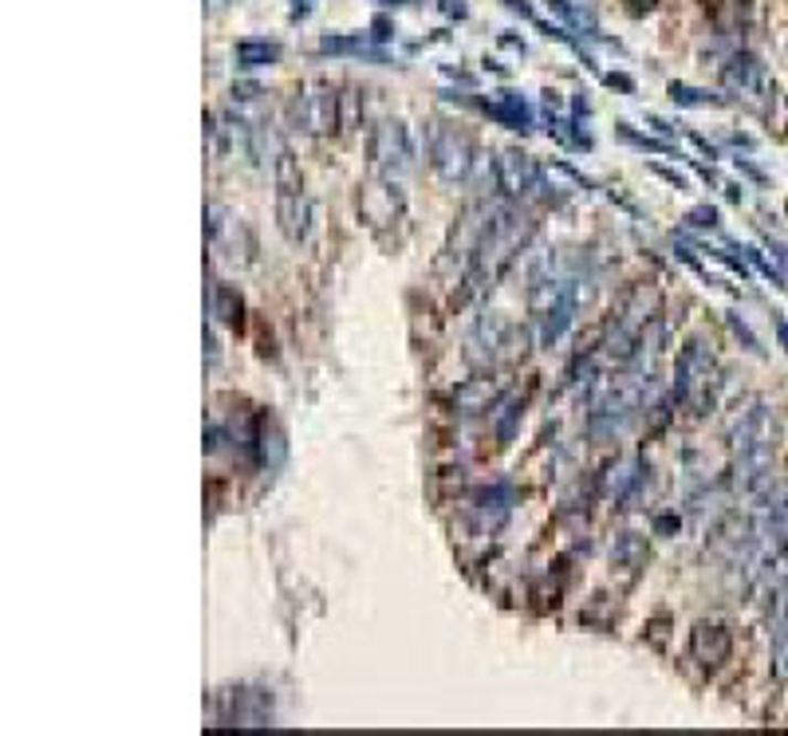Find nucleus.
I'll list each match as a JSON object with an SVG mask.
<instances>
[{
    "mask_svg": "<svg viewBox=\"0 0 788 736\" xmlns=\"http://www.w3.org/2000/svg\"><path fill=\"white\" fill-rule=\"evenodd\" d=\"M256 461H261L264 469H281L284 465V453H288V445H284V430L276 422H269V418H261L256 422Z\"/></svg>",
    "mask_w": 788,
    "mask_h": 736,
    "instance_id": "obj_18",
    "label": "nucleus"
},
{
    "mask_svg": "<svg viewBox=\"0 0 788 736\" xmlns=\"http://www.w3.org/2000/svg\"><path fill=\"white\" fill-rule=\"evenodd\" d=\"M281 60V44L276 40H237V63L253 72V67H269V63Z\"/></svg>",
    "mask_w": 788,
    "mask_h": 736,
    "instance_id": "obj_21",
    "label": "nucleus"
},
{
    "mask_svg": "<svg viewBox=\"0 0 788 736\" xmlns=\"http://www.w3.org/2000/svg\"><path fill=\"white\" fill-rule=\"evenodd\" d=\"M647 461L643 458H619L616 465L603 469V476H599V496L616 508V504H627L639 496V488H643L647 481Z\"/></svg>",
    "mask_w": 788,
    "mask_h": 736,
    "instance_id": "obj_12",
    "label": "nucleus"
},
{
    "mask_svg": "<svg viewBox=\"0 0 788 736\" xmlns=\"http://www.w3.org/2000/svg\"><path fill=\"white\" fill-rule=\"evenodd\" d=\"M442 9L450 12V17H465V0H442Z\"/></svg>",
    "mask_w": 788,
    "mask_h": 736,
    "instance_id": "obj_30",
    "label": "nucleus"
},
{
    "mask_svg": "<svg viewBox=\"0 0 788 736\" xmlns=\"http://www.w3.org/2000/svg\"><path fill=\"white\" fill-rule=\"evenodd\" d=\"M777 339H780V347L788 350V319H777Z\"/></svg>",
    "mask_w": 788,
    "mask_h": 736,
    "instance_id": "obj_34",
    "label": "nucleus"
},
{
    "mask_svg": "<svg viewBox=\"0 0 788 736\" xmlns=\"http://www.w3.org/2000/svg\"><path fill=\"white\" fill-rule=\"evenodd\" d=\"M272 181H276V225H281L284 241L300 244L312 225V201L304 193V174H300L296 154L288 146L272 158Z\"/></svg>",
    "mask_w": 788,
    "mask_h": 736,
    "instance_id": "obj_5",
    "label": "nucleus"
},
{
    "mask_svg": "<svg viewBox=\"0 0 788 736\" xmlns=\"http://www.w3.org/2000/svg\"><path fill=\"white\" fill-rule=\"evenodd\" d=\"M367 154H371L375 178L402 181L410 174V166H414V138H410V126L402 123V118H382V123H375Z\"/></svg>",
    "mask_w": 788,
    "mask_h": 736,
    "instance_id": "obj_9",
    "label": "nucleus"
},
{
    "mask_svg": "<svg viewBox=\"0 0 788 736\" xmlns=\"http://www.w3.org/2000/svg\"><path fill=\"white\" fill-rule=\"evenodd\" d=\"M493 181L501 186L508 201L517 206H544L553 201V189L548 186V174L536 166V158H528L525 150H501L497 162H493Z\"/></svg>",
    "mask_w": 788,
    "mask_h": 736,
    "instance_id": "obj_8",
    "label": "nucleus"
},
{
    "mask_svg": "<svg viewBox=\"0 0 788 736\" xmlns=\"http://www.w3.org/2000/svg\"><path fill=\"white\" fill-rule=\"evenodd\" d=\"M686 221H690V225H694V229H717V209H710V206L690 209Z\"/></svg>",
    "mask_w": 788,
    "mask_h": 736,
    "instance_id": "obj_26",
    "label": "nucleus"
},
{
    "mask_svg": "<svg viewBox=\"0 0 788 736\" xmlns=\"http://www.w3.org/2000/svg\"><path fill=\"white\" fill-rule=\"evenodd\" d=\"M654 174H659V178H666L671 181V186H679V189H686V178H682V174H674V170H666V166H651Z\"/></svg>",
    "mask_w": 788,
    "mask_h": 736,
    "instance_id": "obj_29",
    "label": "nucleus"
},
{
    "mask_svg": "<svg viewBox=\"0 0 788 736\" xmlns=\"http://www.w3.org/2000/svg\"><path fill=\"white\" fill-rule=\"evenodd\" d=\"M497 445H508L513 441V430L521 422V410H525V398H501L497 406Z\"/></svg>",
    "mask_w": 788,
    "mask_h": 736,
    "instance_id": "obj_23",
    "label": "nucleus"
},
{
    "mask_svg": "<svg viewBox=\"0 0 788 736\" xmlns=\"http://www.w3.org/2000/svg\"><path fill=\"white\" fill-rule=\"evenodd\" d=\"M395 32H390V24L387 20H375V40H390Z\"/></svg>",
    "mask_w": 788,
    "mask_h": 736,
    "instance_id": "obj_32",
    "label": "nucleus"
},
{
    "mask_svg": "<svg viewBox=\"0 0 788 736\" xmlns=\"http://www.w3.org/2000/svg\"><path fill=\"white\" fill-rule=\"evenodd\" d=\"M608 83L611 87H623V91H634V83L627 80V75H608Z\"/></svg>",
    "mask_w": 788,
    "mask_h": 736,
    "instance_id": "obj_33",
    "label": "nucleus"
},
{
    "mask_svg": "<svg viewBox=\"0 0 788 736\" xmlns=\"http://www.w3.org/2000/svg\"><path fill=\"white\" fill-rule=\"evenodd\" d=\"M722 83H725L729 95H745V99H749V95H761L765 83H769V75H765V63L757 60V55L742 52V55H734V60L725 63Z\"/></svg>",
    "mask_w": 788,
    "mask_h": 736,
    "instance_id": "obj_14",
    "label": "nucleus"
},
{
    "mask_svg": "<svg viewBox=\"0 0 788 736\" xmlns=\"http://www.w3.org/2000/svg\"><path fill=\"white\" fill-rule=\"evenodd\" d=\"M619 135H623L627 138V143H631V146H643V150H662V154H671V146H666V143H654V138H643V135H634V130H631V126H619Z\"/></svg>",
    "mask_w": 788,
    "mask_h": 736,
    "instance_id": "obj_27",
    "label": "nucleus"
},
{
    "mask_svg": "<svg viewBox=\"0 0 788 736\" xmlns=\"http://www.w3.org/2000/svg\"><path fill=\"white\" fill-rule=\"evenodd\" d=\"M536 233V221L517 206V201H501V206L490 209V221L481 229V241L473 249L470 264L462 272V284H465V296H481V292H490L508 269L517 261L525 244L533 241Z\"/></svg>",
    "mask_w": 788,
    "mask_h": 736,
    "instance_id": "obj_2",
    "label": "nucleus"
},
{
    "mask_svg": "<svg viewBox=\"0 0 788 736\" xmlns=\"http://www.w3.org/2000/svg\"><path fill=\"white\" fill-rule=\"evenodd\" d=\"M427 158L434 166V174L450 186H462V181H473V174L481 170V150L462 126L453 123H430L427 126Z\"/></svg>",
    "mask_w": 788,
    "mask_h": 736,
    "instance_id": "obj_6",
    "label": "nucleus"
},
{
    "mask_svg": "<svg viewBox=\"0 0 788 736\" xmlns=\"http://www.w3.org/2000/svg\"><path fill=\"white\" fill-rule=\"evenodd\" d=\"M209 312L229 327L245 324V299H241L233 284H209Z\"/></svg>",
    "mask_w": 788,
    "mask_h": 736,
    "instance_id": "obj_19",
    "label": "nucleus"
},
{
    "mask_svg": "<svg viewBox=\"0 0 788 736\" xmlns=\"http://www.w3.org/2000/svg\"><path fill=\"white\" fill-rule=\"evenodd\" d=\"M651 319H659V292L647 284L631 287L616 304V312L608 315V327H603V339H599V355L608 362L627 367L639 339H643V332L651 327Z\"/></svg>",
    "mask_w": 788,
    "mask_h": 736,
    "instance_id": "obj_4",
    "label": "nucleus"
},
{
    "mask_svg": "<svg viewBox=\"0 0 788 736\" xmlns=\"http://www.w3.org/2000/svg\"><path fill=\"white\" fill-rule=\"evenodd\" d=\"M773 674L788 685V622H773Z\"/></svg>",
    "mask_w": 788,
    "mask_h": 736,
    "instance_id": "obj_24",
    "label": "nucleus"
},
{
    "mask_svg": "<svg viewBox=\"0 0 788 736\" xmlns=\"http://www.w3.org/2000/svg\"><path fill=\"white\" fill-rule=\"evenodd\" d=\"M734 654V638L729 630L717 627V622H698L690 630V658L702 665V670H722Z\"/></svg>",
    "mask_w": 788,
    "mask_h": 736,
    "instance_id": "obj_13",
    "label": "nucleus"
},
{
    "mask_svg": "<svg viewBox=\"0 0 788 736\" xmlns=\"http://www.w3.org/2000/svg\"><path fill=\"white\" fill-rule=\"evenodd\" d=\"M288 123H292V130L312 135V138L336 130L339 126V91L324 80H312V83H304V87H296V95H292V103H288Z\"/></svg>",
    "mask_w": 788,
    "mask_h": 736,
    "instance_id": "obj_10",
    "label": "nucleus"
},
{
    "mask_svg": "<svg viewBox=\"0 0 788 736\" xmlns=\"http://www.w3.org/2000/svg\"><path fill=\"white\" fill-rule=\"evenodd\" d=\"M505 4H508V9H513V12H521V17H528V20H536V12H533V9H528V4H525V0H505Z\"/></svg>",
    "mask_w": 788,
    "mask_h": 736,
    "instance_id": "obj_31",
    "label": "nucleus"
},
{
    "mask_svg": "<svg viewBox=\"0 0 788 736\" xmlns=\"http://www.w3.org/2000/svg\"><path fill=\"white\" fill-rule=\"evenodd\" d=\"M671 99L679 103V107H710V103H722L714 91L690 87V83H671Z\"/></svg>",
    "mask_w": 788,
    "mask_h": 736,
    "instance_id": "obj_25",
    "label": "nucleus"
},
{
    "mask_svg": "<svg viewBox=\"0 0 788 736\" xmlns=\"http://www.w3.org/2000/svg\"><path fill=\"white\" fill-rule=\"evenodd\" d=\"M729 324H734L737 339H745V347H749L753 355H757V350H761V343H757V335H753L749 327H745V319H742V315H729Z\"/></svg>",
    "mask_w": 788,
    "mask_h": 736,
    "instance_id": "obj_28",
    "label": "nucleus"
},
{
    "mask_svg": "<svg viewBox=\"0 0 788 736\" xmlns=\"http://www.w3.org/2000/svg\"><path fill=\"white\" fill-rule=\"evenodd\" d=\"M643 567H647V539L639 532H619L611 539V571H619L627 583H634Z\"/></svg>",
    "mask_w": 788,
    "mask_h": 736,
    "instance_id": "obj_15",
    "label": "nucleus"
},
{
    "mask_svg": "<svg viewBox=\"0 0 788 736\" xmlns=\"http://www.w3.org/2000/svg\"><path fill=\"white\" fill-rule=\"evenodd\" d=\"M508 347H513V327H508V319L501 312H485L477 324H473L470 339H465V362H470L473 370H493L508 355Z\"/></svg>",
    "mask_w": 788,
    "mask_h": 736,
    "instance_id": "obj_11",
    "label": "nucleus"
},
{
    "mask_svg": "<svg viewBox=\"0 0 788 736\" xmlns=\"http://www.w3.org/2000/svg\"><path fill=\"white\" fill-rule=\"evenodd\" d=\"M714 382H717V359L714 347L706 339H690L679 355V370H674V390L671 398L694 413H706L714 402Z\"/></svg>",
    "mask_w": 788,
    "mask_h": 736,
    "instance_id": "obj_7",
    "label": "nucleus"
},
{
    "mask_svg": "<svg viewBox=\"0 0 788 736\" xmlns=\"http://www.w3.org/2000/svg\"><path fill=\"white\" fill-rule=\"evenodd\" d=\"M485 115L497 118V123L508 126V130H533V123H536V111L528 107V99L521 95V91H497V99L485 103Z\"/></svg>",
    "mask_w": 788,
    "mask_h": 736,
    "instance_id": "obj_16",
    "label": "nucleus"
},
{
    "mask_svg": "<svg viewBox=\"0 0 788 736\" xmlns=\"http://www.w3.org/2000/svg\"><path fill=\"white\" fill-rule=\"evenodd\" d=\"M580 280V256H564V252H548L528 276V312H533L536 339L540 347H553L564 339L584 299Z\"/></svg>",
    "mask_w": 788,
    "mask_h": 736,
    "instance_id": "obj_1",
    "label": "nucleus"
},
{
    "mask_svg": "<svg viewBox=\"0 0 788 736\" xmlns=\"http://www.w3.org/2000/svg\"><path fill=\"white\" fill-rule=\"evenodd\" d=\"M548 9L556 12V17L564 20L568 28H576V32H584V36H599V24H596V12L584 4V0H544Z\"/></svg>",
    "mask_w": 788,
    "mask_h": 736,
    "instance_id": "obj_20",
    "label": "nucleus"
},
{
    "mask_svg": "<svg viewBox=\"0 0 788 736\" xmlns=\"http://www.w3.org/2000/svg\"><path fill=\"white\" fill-rule=\"evenodd\" d=\"M501 398H505V390H501L493 378H470V382H465V387L453 395V406H458V413L473 418V413L497 410Z\"/></svg>",
    "mask_w": 788,
    "mask_h": 736,
    "instance_id": "obj_17",
    "label": "nucleus"
},
{
    "mask_svg": "<svg viewBox=\"0 0 788 736\" xmlns=\"http://www.w3.org/2000/svg\"><path fill=\"white\" fill-rule=\"evenodd\" d=\"M773 441H777V422H773L769 402L753 398L749 406H737L729 418V453H734V481L737 496H757L773 481Z\"/></svg>",
    "mask_w": 788,
    "mask_h": 736,
    "instance_id": "obj_3",
    "label": "nucleus"
},
{
    "mask_svg": "<svg viewBox=\"0 0 788 736\" xmlns=\"http://www.w3.org/2000/svg\"><path fill=\"white\" fill-rule=\"evenodd\" d=\"M319 52L324 55H367V60H375V63H390V55L375 52V48L367 44V36H324L319 40Z\"/></svg>",
    "mask_w": 788,
    "mask_h": 736,
    "instance_id": "obj_22",
    "label": "nucleus"
}]
</instances>
